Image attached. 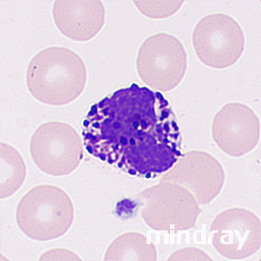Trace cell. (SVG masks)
<instances>
[{
  "mask_svg": "<svg viewBox=\"0 0 261 261\" xmlns=\"http://www.w3.org/2000/svg\"><path fill=\"white\" fill-rule=\"evenodd\" d=\"M83 126L87 150L110 163L121 155L122 160L129 156L130 164L142 153L173 161L180 154V133L169 102L161 93L135 84L93 106Z\"/></svg>",
  "mask_w": 261,
  "mask_h": 261,
  "instance_id": "1",
  "label": "cell"
},
{
  "mask_svg": "<svg viewBox=\"0 0 261 261\" xmlns=\"http://www.w3.org/2000/svg\"><path fill=\"white\" fill-rule=\"evenodd\" d=\"M87 78L85 64L80 56L65 47H50L30 61L27 84L33 96L53 106L68 105L83 91Z\"/></svg>",
  "mask_w": 261,
  "mask_h": 261,
  "instance_id": "2",
  "label": "cell"
},
{
  "mask_svg": "<svg viewBox=\"0 0 261 261\" xmlns=\"http://www.w3.org/2000/svg\"><path fill=\"white\" fill-rule=\"evenodd\" d=\"M73 217L68 194L58 187L43 185L29 191L20 201L16 212L17 224L28 238L45 242L66 233Z\"/></svg>",
  "mask_w": 261,
  "mask_h": 261,
  "instance_id": "3",
  "label": "cell"
},
{
  "mask_svg": "<svg viewBox=\"0 0 261 261\" xmlns=\"http://www.w3.org/2000/svg\"><path fill=\"white\" fill-rule=\"evenodd\" d=\"M196 55L206 66L215 69L229 68L242 57L245 38L239 23L223 14L205 16L196 25L192 35Z\"/></svg>",
  "mask_w": 261,
  "mask_h": 261,
  "instance_id": "4",
  "label": "cell"
},
{
  "mask_svg": "<svg viewBox=\"0 0 261 261\" xmlns=\"http://www.w3.org/2000/svg\"><path fill=\"white\" fill-rule=\"evenodd\" d=\"M187 55L180 41L166 33L147 38L137 57L138 73L150 87L161 91L175 88L187 69Z\"/></svg>",
  "mask_w": 261,
  "mask_h": 261,
  "instance_id": "5",
  "label": "cell"
},
{
  "mask_svg": "<svg viewBox=\"0 0 261 261\" xmlns=\"http://www.w3.org/2000/svg\"><path fill=\"white\" fill-rule=\"evenodd\" d=\"M30 152L37 166L54 176L71 173L82 155L80 138L66 123L52 121L39 126L33 135Z\"/></svg>",
  "mask_w": 261,
  "mask_h": 261,
  "instance_id": "6",
  "label": "cell"
},
{
  "mask_svg": "<svg viewBox=\"0 0 261 261\" xmlns=\"http://www.w3.org/2000/svg\"><path fill=\"white\" fill-rule=\"evenodd\" d=\"M53 14L61 34L79 42L95 37L106 21V10L100 1L58 0L54 4Z\"/></svg>",
  "mask_w": 261,
  "mask_h": 261,
  "instance_id": "7",
  "label": "cell"
},
{
  "mask_svg": "<svg viewBox=\"0 0 261 261\" xmlns=\"http://www.w3.org/2000/svg\"><path fill=\"white\" fill-rule=\"evenodd\" d=\"M212 133L215 141L224 148H248L258 140L259 120L247 106L237 102L228 103L215 116Z\"/></svg>",
  "mask_w": 261,
  "mask_h": 261,
  "instance_id": "8",
  "label": "cell"
},
{
  "mask_svg": "<svg viewBox=\"0 0 261 261\" xmlns=\"http://www.w3.org/2000/svg\"><path fill=\"white\" fill-rule=\"evenodd\" d=\"M26 167L19 153L11 146L1 144V198L14 194L22 185Z\"/></svg>",
  "mask_w": 261,
  "mask_h": 261,
  "instance_id": "9",
  "label": "cell"
},
{
  "mask_svg": "<svg viewBox=\"0 0 261 261\" xmlns=\"http://www.w3.org/2000/svg\"><path fill=\"white\" fill-rule=\"evenodd\" d=\"M184 1H135V4L144 16L153 19L171 16L181 8Z\"/></svg>",
  "mask_w": 261,
  "mask_h": 261,
  "instance_id": "10",
  "label": "cell"
}]
</instances>
